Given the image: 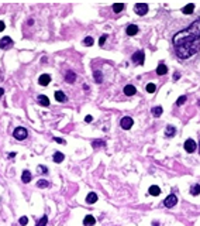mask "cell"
Masks as SVG:
<instances>
[{
	"label": "cell",
	"instance_id": "cell-1",
	"mask_svg": "<svg viewBox=\"0 0 200 226\" xmlns=\"http://www.w3.org/2000/svg\"><path fill=\"white\" fill-rule=\"evenodd\" d=\"M175 52L180 60H187L200 51V19L173 35Z\"/></svg>",
	"mask_w": 200,
	"mask_h": 226
},
{
	"label": "cell",
	"instance_id": "cell-2",
	"mask_svg": "<svg viewBox=\"0 0 200 226\" xmlns=\"http://www.w3.org/2000/svg\"><path fill=\"white\" fill-rule=\"evenodd\" d=\"M14 138L16 140H24V138H27V136H28V132L24 129V127H17L16 130H14Z\"/></svg>",
	"mask_w": 200,
	"mask_h": 226
},
{
	"label": "cell",
	"instance_id": "cell-3",
	"mask_svg": "<svg viewBox=\"0 0 200 226\" xmlns=\"http://www.w3.org/2000/svg\"><path fill=\"white\" fill-rule=\"evenodd\" d=\"M134 9H135V13H137L138 16H145L147 11H148V6H147L145 3H137V4L134 6Z\"/></svg>",
	"mask_w": 200,
	"mask_h": 226
},
{
	"label": "cell",
	"instance_id": "cell-4",
	"mask_svg": "<svg viewBox=\"0 0 200 226\" xmlns=\"http://www.w3.org/2000/svg\"><path fill=\"white\" fill-rule=\"evenodd\" d=\"M133 62L134 64H138V65H142L144 64V61H145V54L142 52V51H137L135 54L133 55Z\"/></svg>",
	"mask_w": 200,
	"mask_h": 226
},
{
	"label": "cell",
	"instance_id": "cell-5",
	"mask_svg": "<svg viewBox=\"0 0 200 226\" xmlns=\"http://www.w3.org/2000/svg\"><path fill=\"white\" fill-rule=\"evenodd\" d=\"M196 141L193 140V138H187L186 141H185V150L187 151V153H195L196 151Z\"/></svg>",
	"mask_w": 200,
	"mask_h": 226
},
{
	"label": "cell",
	"instance_id": "cell-6",
	"mask_svg": "<svg viewBox=\"0 0 200 226\" xmlns=\"http://www.w3.org/2000/svg\"><path fill=\"white\" fill-rule=\"evenodd\" d=\"M134 124V120L131 117H128V116H126V117H123L121 119V122H120V126L124 129V130H128V129H131Z\"/></svg>",
	"mask_w": 200,
	"mask_h": 226
},
{
	"label": "cell",
	"instance_id": "cell-7",
	"mask_svg": "<svg viewBox=\"0 0 200 226\" xmlns=\"http://www.w3.org/2000/svg\"><path fill=\"white\" fill-rule=\"evenodd\" d=\"M178 203V198H176V195H173V194H171L165 201H163V205L166 206V208H172V206H175Z\"/></svg>",
	"mask_w": 200,
	"mask_h": 226
},
{
	"label": "cell",
	"instance_id": "cell-8",
	"mask_svg": "<svg viewBox=\"0 0 200 226\" xmlns=\"http://www.w3.org/2000/svg\"><path fill=\"white\" fill-rule=\"evenodd\" d=\"M11 45H13V40L10 37H3L0 40V48L1 49H9Z\"/></svg>",
	"mask_w": 200,
	"mask_h": 226
},
{
	"label": "cell",
	"instance_id": "cell-9",
	"mask_svg": "<svg viewBox=\"0 0 200 226\" xmlns=\"http://www.w3.org/2000/svg\"><path fill=\"white\" fill-rule=\"evenodd\" d=\"M49 82H51V76H49V75H47V74L41 75V76H40V79H38V84H40V85H43V86H47Z\"/></svg>",
	"mask_w": 200,
	"mask_h": 226
},
{
	"label": "cell",
	"instance_id": "cell-10",
	"mask_svg": "<svg viewBox=\"0 0 200 226\" xmlns=\"http://www.w3.org/2000/svg\"><path fill=\"white\" fill-rule=\"evenodd\" d=\"M126 33H127L128 35H131V37H133V35H135V34L138 33V27H137L135 24H130V25L127 27V30H126Z\"/></svg>",
	"mask_w": 200,
	"mask_h": 226
},
{
	"label": "cell",
	"instance_id": "cell-11",
	"mask_svg": "<svg viewBox=\"0 0 200 226\" xmlns=\"http://www.w3.org/2000/svg\"><path fill=\"white\" fill-rule=\"evenodd\" d=\"M96 223V219L92 216V215H86L85 219H83V225L85 226H93Z\"/></svg>",
	"mask_w": 200,
	"mask_h": 226
},
{
	"label": "cell",
	"instance_id": "cell-12",
	"mask_svg": "<svg viewBox=\"0 0 200 226\" xmlns=\"http://www.w3.org/2000/svg\"><path fill=\"white\" fill-rule=\"evenodd\" d=\"M21 181L24 184H28L30 181H31V173L28 171V170H24L21 174Z\"/></svg>",
	"mask_w": 200,
	"mask_h": 226
},
{
	"label": "cell",
	"instance_id": "cell-13",
	"mask_svg": "<svg viewBox=\"0 0 200 226\" xmlns=\"http://www.w3.org/2000/svg\"><path fill=\"white\" fill-rule=\"evenodd\" d=\"M148 192H150L152 197H158V195L161 194V188H159V187H156V185H151V187H150V189H148Z\"/></svg>",
	"mask_w": 200,
	"mask_h": 226
},
{
	"label": "cell",
	"instance_id": "cell-14",
	"mask_svg": "<svg viewBox=\"0 0 200 226\" xmlns=\"http://www.w3.org/2000/svg\"><path fill=\"white\" fill-rule=\"evenodd\" d=\"M135 92H137V89H135V86H133V85H127V86L124 88V93H126L127 96H133V95H135Z\"/></svg>",
	"mask_w": 200,
	"mask_h": 226
},
{
	"label": "cell",
	"instance_id": "cell-15",
	"mask_svg": "<svg viewBox=\"0 0 200 226\" xmlns=\"http://www.w3.org/2000/svg\"><path fill=\"white\" fill-rule=\"evenodd\" d=\"M55 99H56L58 102H65V100H66V96H65V93H64L62 90H55Z\"/></svg>",
	"mask_w": 200,
	"mask_h": 226
},
{
	"label": "cell",
	"instance_id": "cell-16",
	"mask_svg": "<svg viewBox=\"0 0 200 226\" xmlns=\"http://www.w3.org/2000/svg\"><path fill=\"white\" fill-rule=\"evenodd\" d=\"M75 79H76V75H75L72 71H68L66 74H65V81H68L69 84H73Z\"/></svg>",
	"mask_w": 200,
	"mask_h": 226
},
{
	"label": "cell",
	"instance_id": "cell-17",
	"mask_svg": "<svg viewBox=\"0 0 200 226\" xmlns=\"http://www.w3.org/2000/svg\"><path fill=\"white\" fill-rule=\"evenodd\" d=\"M193 10H195V4H186L183 9H182V11H183V14H192L193 13Z\"/></svg>",
	"mask_w": 200,
	"mask_h": 226
},
{
	"label": "cell",
	"instance_id": "cell-18",
	"mask_svg": "<svg viewBox=\"0 0 200 226\" xmlns=\"http://www.w3.org/2000/svg\"><path fill=\"white\" fill-rule=\"evenodd\" d=\"M97 201V195H96V192H89V195L86 197V202L88 203H96Z\"/></svg>",
	"mask_w": 200,
	"mask_h": 226
},
{
	"label": "cell",
	"instance_id": "cell-19",
	"mask_svg": "<svg viewBox=\"0 0 200 226\" xmlns=\"http://www.w3.org/2000/svg\"><path fill=\"white\" fill-rule=\"evenodd\" d=\"M168 72V67L165 64H159V67L156 68V74L158 75H165Z\"/></svg>",
	"mask_w": 200,
	"mask_h": 226
},
{
	"label": "cell",
	"instance_id": "cell-20",
	"mask_svg": "<svg viewBox=\"0 0 200 226\" xmlns=\"http://www.w3.org/2000/svg\"><path fill=\"white\" fill-rule=\"evenodd\" d=\"M124 7H126V6H124L123 3H114V4H113V11H114V13H120V11L124 10Z\"/></svg>",
	"mask_w": 200,
	"mask_h": 226
},
{
	"label": "cell",
	"instance_id": "cell-21",
	"mask_svg": "<svg viewBox=\"0 0 200 226\" xmlns=\"http://www.w3.org/2000/svg\"><path fill=\"white\" fill-rule=\"evenodd\" d=\"M64 158H65V156H64L62 153L56 151V153L54 154V157H52V160H54L55 162H62V161H64Z\"/></svg>",
	"mask_w": 200,
	"mask_h": 226
},
{
	"label": "cell",
	"instance_id": "cell-22",
	"mask_svg": "<svg viewBox=\"0 0 200 226\" xmlns=\"http://www.w3.org/2000/svg\"><path fill=\"white\" fill-rule=\"evenodd\" d=\"M175 133H176V129H175L173 126H168L166 130H165V134L168 136V137H173Z\"/></svg>",
	"mask_w": 200,
	"mask_h": 226
},
{
	"label": "cell",
	"instance_id": "cell-23",
	"mask_svg": "<svg viewBox=\"0 0 200 226\" xmlns=\"http://www.w3.org/2000/svg\"><path fill=\"white\" fill-rule=\"evenodd\" d=\"M190 194H192V195H195V197H196V195H199V194H200V185H199V184H195V185H192V187H190Z\"/></svg>",
	"mask_w": 200,
	"mask_h": 226
},
{
	"label": "cell",
	"instance_id": "cell-24",
	"mask_svg": "<svg viewBox=\"0 0 200 226\" xmlns=\"http://www.w3.org/2000/svg\"><path fill=\"white\" fill-rule=\"evenodd\" d=\"M38 102H40L43 106H49V99H48L47 96H44V95H40V96H38Z\"/></svg>",
	"mask_w": 200,
	"mask_h": 226
},
{
	"label": "cell",
	"instance_id": "cell-25",
	"mask_svg": "<svg viewBox=\"0 0 200 226\" xmlns=\"http://www.w3.org/2000/svg\"><path fill=\"white\" fill-rule=\"evenodd\" d=\"M93 76H94V81H96L97 84H100V82L103 81V75H102L100 71H94V72H93Z\"/></svg>",
	"mask_w": 200,
	"mask_h": 226
},
{
	"label": "cell",
	"instance_id": "cell-26",
	"mask_svg": "<svg viewBox=\"0 0 200 226\" xmlns=\"http://www.w3.org/2000/svg\"><path fill=\"white\" fill-rule=\"evenodd\" d=\"M152 114H154L155 117H159V116L162 114V108H161V106H156V108H152Z\"/></svg>",
	"mask_w": 200,
	"mask_h": 226
},
{
	"label": "cell",
	"instance_id": "cell-27",
	"mask_svg": "<svg viewBox=\"0 0 200 226\" xmlns=\"http://www.w3.org/2000/svg\"><path fill=\"white\" fill-rule=\"evenodd\" d=\"M155 90H156L155 84H152V82H151V84H148V85H147V92H150V93H154Z\"/></svg>",
	"mask_w": 200,
	"mask_h": 226
},
{
	"label": "cell",
	"instance_id": "cell-28",
	"mask_svg": "<svg viewBox=\"0 0 200 226\" xmlns=\"http://www.w3.org/2000/svg\"><path fill=\"white\" fill-rule=\"evenodd\" d=\"M92 146L97 148V147H104V146H106V143H104V141H100V140H96V141H93V143H92Z\"/></svg>",
	"mask_w": 200,
	"mask_h": 226
},
{
	"label": "cell",
	"instance_id": "cell-29",
	"mask_svg": "<svg viewBox=\"0 0 200 226\" xmlns=\"http://www.w3.org/2000/svg\"><path fill=\"white\" fill-rule=\"evenodd\" d=\"M47 222H48V218L44 215V216H43V218L37 222V226H45V225H47Z\"/></svg>",
	"mask_w": 200,
	"mask_h": 226
},
{
	"label": "cell",
	"instance_id": "cell-30",
	"mask_svg": "<svg viewBox=\"0 0 200 226\" xmlns=\"http://www.w3.org/2000/svg\"><path fill=\"white\" fill-rule=\"evenodd\" d=\"M37 187H38V188H47V187H48V181L40 180L37 182Z\"/></svg>",
	"mask_w": 200,
	"mask_h": 226
},
{
	"label": "cell",
	"instance_id": "cell-31",
	"mask_svg": "<svg viewBox=\"0 0 200 226\" xmlns=\"http://www.w3.org/2000/svg\"><path fill=\"white\" fill-rule=\"evenodd\" d=\"M19 223H20L21 226H25L27 223H28V218H27V216H23V218H20Z\"/></svg>",
	"mask_w": 200,
	"mask_h": 226
},
{
	"label": "cell",
	"instance_id": "cell-32",
	"mask_svg": "<svg viewBox=\"0 0 200 226\" xmlns=\"http://www.w3.org/2000/svg\"><path fill=\"white\" fill-rule=\"evenodd\" d=\"M185 102H186V96H185V95H183V96H180V98H178V100H176V105H183V103H185Z\"/></svg>",
	"mask_w": 200,
	"mask_h": 226
},
{
	"label": "cell",
	"instance_id": "cell-33",
	"mask_svg": "<svg viewBox=\"0 0 200 226\" xmlns=\"http://www.w3.org/2000/svg\"><path fill=\"white\" fill-rule=\"evenodd\" d=\"M83 44L85 45H92L93 44V38H92V37H86V38H85V40H83Z\"/></svg>",
	"mask_w": 200,
	"mask_h": 226
},
{
	"label": "cell",
	"instance_id": "cell-34",
	"mask_svg": "<svg viewBox=\"0 0 200 226\" xmlns=\"http://www.w3.org/2000/svg\"><path fill=\"white\" fill-rule=\"evenodd\" d=\"M106 40H107V35H106V34H104V35H102V37H100V40H99V45H104Z\"/></svg>",
	"mask_w": 200,
	"mask_h": 226
},
{
	"label": "cell",
	"instance_id": "cell-35",
	"mask_svg": "<svg viewBox=\"0 0 200 226\" xmlns=\"http://www.w3.org/2000/svg\"><path fill=\"white\" fill-rule=\"evenodd\" d=\"M38 171H40V173L47 174V173H48V168H47V167H43V165H38Z\"/></svg>",
	"mask_w": 200,
	"mask_h": 226
},
{
	"label": "cell",
	"instance_id": "cell-36",
	"mask_svg": "<svg viewBox=\"0 0 200 226\" xmlns=\"http://www.w3.org/2000/svg\"><path fill=\"white\" fill-rule=\"evenodd\" d=\"M55 141H56V143H59V144H65V140H62V138H59V137H56V138H55Z\"/></svg>",
	"mask_w": 200,
	"mask_h": 226
},
{
	"label": "cell",
	"instance_id": "cell-37",
	"mask_svg": "<svg viewBox=\"0 0 200 226\" xmlns=\"http://www.w3.org/2000/svg\"><path fill=\"white\" fill-rule=\"evenodd\" d=\"M92 120H93V117H92L90 114H88V116L85 117V122H88V123H89V122H92Z\"/></svg>",
	"mask_w": 200,
	"mask_h": 226
},
{
	"label": "cell",
	"instance_id": "cell-38",
	"mask_svg": "<svg viewBox=\"0 0 200 226\" xmlns=\"http://www.w3.org/2000/svg\"><path fill=\"white\" fill-rule=\"evenodd\" d=\"M4 27H6V25H4V23L0 21V31H3V30H4Z\"/></svg>",
	"mask_w": 200,
	"mask_h": 226
},
{
	"label": "cell",
	"instance_id": "cell-39",
	"mask_svg": "<svg viewBox=\"0 0 200 226\" xmlns=\"http://www.w3.org/2000/svg\"><path fill=\"white\" fill-rule=\"evenodd\" d=\"M13 157H16V153H10L9 154V158H13Z\"/></svg>",
	"mask_w": 200,
	"mask_h": 226
},
{
	"label": "cell",
	"instance_id": "cell-40",
	"mask_svg": "<svg viewBox=\"0 0 200 226\" xmlns=\"http://www.w3.org/2000/svg\"><path fill=\"white\" fill-rule=\"evenodd\" d=\"M173 78H175V79H178V78H179V74H178V72H175V75H173Z\"/></svg>",
	"mask_w": 200,
	"mask_h": 226
},
{
	"label": "cell",
	"instance_id": "cell-41",
	"mask_svg": "<svg viewBox=\"0 0 200 226\" xmlns=\"http://www.w3.org/2000/svg\"><path fill=\"white\" fill-rule=\"evenodd\" d=\"M3 93H4V89H1V88H0V98L3 96Z\"/></svg>",
	"mask_w": 200,
	"mask_h": 226
},
{
	"label": "cell",
	"instance_id": "cell-42",
	"mask_svg": "<svg viewBox=\"0 0 200 226\" xmlns=\"http://www.w3.org/2000/svg\"><path fill=\"white\" fill-rule=\"evenodd\" d=\"M199 151H200V141H199Z\"/></svg>",
	"mask_w": 200,
	"mask_h": 226
}]
</instances>
